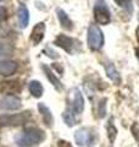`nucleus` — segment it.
<instances>
[{
	"label": "nucleus",
	"instance_id": "obj_20",
	"mask_svg": "<svg viewBox=\"0 0 139 147\" xmlns=\"http://www.w3.org/2000/svg\"><path fill=\"white\" fill-rule=\"evenodd\" d=\"M106 114V99H101L99 103V117L103 118Z\"/></svg>",
	"mask_w": 139,
	"mask_h": 147
},
{
	"label": "nucleus",
	"instance_id": "obj_3",
	"mask_svg": "<svg viewBox=\"0 0 139 147\" xmlns=\"http://www.w3.org/2000/svg\"><path fill=\"white\" fill-rule=\"evenodd\" d=\"M54 44L56 47L62 48L65 52H67L68 54H76L81 50V42L75 38L66 34H59L54 40Z\"/></svg>",
	"mask_w": 139,
	"mask_h": 147
},
{
	"label": "nucleus",
	"instance_id": "obj_25",
	"mask_svg": "<svg viewBox=\"0 0 139 147\" xmlns=\"http://www.w3.org/2000/svg\"><path fill=\"white\" fill-rule=\"evenodd\" d=\"M136 57L139 59V47H138V48H136Z\"/></svg>",
	"mask_w": 139,
	"mask_h": 147
},
{
	"label": "nucleus",
	"instance_id": "obj_5",
	"mask_svg": "<svg viewBox=\"0 0 139 147\" xmlns=\"http://www.w3.org/2000/svg\"><path fill=\"white\" fill-rule=\"evenodd\" d=\"M29 113L25 112V113H16V114H4L0 117V124L4 126H17V125H22L26 124L29 120Z\"/></svg>",
	"mask_w": 139,
	"mask_h": 147
},
{
	"label": "nucleus",
	"instance_id": "obj_14",
	"mask_svg": "<svg viewBox=\"0 0 139 147\" xmlns=\"http://www.w3.org/2000/svg\"><path fill=\"white\" fill-rule=\"evenodd\" d=\"M28 88H29L31 94L33 96V97H35V98H39V97L43 96L44 88H43V86H41V84L39 81H37V80L31 81L29 85H28Z\"/></svg>",
	"mask_w": 139,
	"mask_h": 147
},
{
	"label": "nucleus",
	"instance_id": "obj_9",
	"mask_svg": "<svg viewBox=\"0 0 139 147\" xmlns=\"http://www.w3.org/2000/svg\"><path fill=\"white\" fill-rule=\"evenodd\" d=\"M17 20L21 28H26L29 24V11L25 4H20L17 9Z\"/></svg>",
	"mask_w": 139,
	"mask_h": 147
},
{
	"label": "nucleus",
	"instance_id": "obj_8",
	"mask_svg": "<svg viewBox=\"0 0 139 147\" xmlns=\"http://www.w3.org/2000/svg\"><path fill=\"white\" fill-rule=\"evenodd\" d=\"M44 33H45V24L44 22H39L37 24L31 33V42L33 45H38L44 38Z\"/></svg>",
	"mask_w": 139,
	"mask_h": 147
},
{
	"label": "nucleus",
	"instance_id": "obj_24",
	"mask_svg": "<svg viewBox=\"0 0 139 147\" xmlns=\"http://www.w3.org/2000/svg\"><path fill=\"white\" fill-rule=\"evenodd\" d=\"M136 37H137V40H138V43H139V26L137 27V30H136Z\"/></svg>",
	"mask_w": 139,
	"mask_h": 147
},
{
	"label": "nucleus",
	"instance_id": "obj_2",
	"mask_svg": "<svg viewBox=\"0 0 139 147\" xmlns=\"http://www.w3.org/2000/svg\"><path fill=\"white\" fill-rule=\"evenodd\" d=\"M93 13H94V20L98 25L110 24L111 12L105 0H95L94 7H93Z\"/></svg>",
	"mask_w": 139,
	"mask_h": 147
},
{
	"label": "nucleus",
	"instance_id": "obj_22",
	"mask_svg": "<svg viewBox=\"0 0 139 147\" xmlns=\"http://www.w3.org/2000/svg\"><path fill=\"white\" fill-rule=\"evenodd\" d=\"M44 53H49V54H46L48 57H50L51 59H57L59 58V54L56 53V52H54V50H51L50 48H46L45 50H44Z\"/></svg>",
	"mask_w": 139,
	"mask_h": 147
},
{
	"label": "nucleus",
	"instance_id": "obj_26",
	"mask_svg": "<svg viewBox=\"0 0 139 147\" xmlns=\"http://www.w3.org/2000/svg\"><path fill=\"white\" fill-rule=\"evenodd\" d=\"M1 1H3V0H0V3H1Z\"/></svg>",
	"mask_w": 139,
	"mask_h": 147
},
{
	"label": "nucleus",
	"instance_id": "obj_1",
	"mask_svg": "<svg viewBox=\"0 0 139 147\" xmlns=\"http://www.w3.org/2000/svg\"><path fill=\"white\" fill-rule=\"evenodd\" d=\"M87 42H88V47L93 52H98L101 48L104 47V33L100 30L99 26L96 25H90L88 27V32H87Z\"/></svg>",
	"mask_w": 139,
	"mask_h": 147
},
{
	"label": "nucleus",
	"instance_id": "obj_10",
	"mask_svg": "<svg viewBox=\"0 0 139 147\" xmlns=\"http://www.w3.org/2000/svg\"><path fill=\"white\" fill-rule=\"evenodd\" d=\"M104 67H105V71H106V75H108L109 79L115 82L116 85H120L121 84V75L118 74L117 69L115 67V65L111 61H106L104 64Z\"/></svg>",
	"mask_w": 139,
	"mask_h": 147
},
{
	"label": "nucleus",
	"instance_id": "obj_11",
	"mask_svg": "<svg viewBox=\"0 0 139 147\" xmlns=\"http://www.w3.org/2000/svg\"><path fill=\"white\" fill-rule=\"evenodd\" d=\"M41 69H43V71H44V74H45V76H46V79L49 80V82L55 88H56L57 91H60V90H62V84H61V81L59 80V77L55 75V72L50 69L48 65H41Z\"/></svg>",
	"mask_w": 139,
	"mask_h": 147
},
{
	"label": "nucleus",
	"instance_id": "obj_15",
	"mask_svg": "<svg viewBox=\"0 0 139 147\" xmlns=\"http://www.w3.org/2000/svg\"><path fill=\"white\" fill-rule=\"evenodd\" d=\"M38 108H39V112H40V114H41V117H43L44 123H45L48 126H51L54 119H53V115H51V113H50L49 108L46 107V105H44L43 103H39V104H38Z\"/></svg>",
	"mask_w": 139,
	"mask_h": 147
},
{
	"label": "nucleus",
	"instance_id": "obj_23",
	"mask_svg": "<svg viewBox=\"0 0 139 147\" xmlns=\"http://www.w3.org/2000/svg\"><path fill=\"white\" fill-rule=\"evenodd\" d=\"M6 16H7V10H6V7L0 6V22H3L4 20H5Z\"/></svg>",
	"mask_w": 139,
	"mask_h": 147
},
{
	"label": "nucleus",
	"instance_id": "obj_7",
	"mask_svg": "<svg viewBox=\"0 0 139 147\" xmlns=\"http://www.w3.org/2000/svg\"><path fill=\"white\" fill-rule=\"evenodd\" d=\"M18 69V64L10 59H5V60H0V76H11L16 74Z\"/></svg>",
	"mask_w": 139,
	"mask_h": 147
},
{
	"label": "nucleus",
	"instance_id": "obj_4",
	"mask_svg": "<svg viewBox=\"0 0 139 147\" xmlns=\"http://www.w3.org/2000/svg\"><path fill=\"white\" fill-rule=\"evenodd\" d=\"M43 139H44V132L41 130H39V129H37V127H28L18 137L17 142L20 145L31 146V145L39 144Z\"/></svg>",
	"mask_w": 139,
	"mask_h": 147
},
{
	"label": "nucleus",
	"instance_id": "obj_17",
	"mask_svg": "<svg viewBox=\"0 0 139 147\" xmlns=\"http://www.w3.org/2000/svg\"><path fill=\"white\" fill-rule=\"evenodd\" d=\"M76 139L78 141V144H83L88 140V132L83 129V130H78L77 134H76Z\"/></svg>",
	"mask_w": 139,
	"mask_h": 147
},
{
	"label": "nucleus",
	"instance_id": "obj_18",
	"mask_svg": "<svg viewBox=\"0 0 139 147\" xmlns=\"http://www.w3.org/2000/svg\"><path fill=\"white\" fill-rule=\"evenodd\" d=\"M11 47L4 42H0V57L3 55H10L11 54Z\"/></svg>",
	"mask_w": 139,
	"mask_h": 147
},
{
	"label": "nucleus",
	"instance_id": "obj_6",
	"mask_svg": "<svg viewBox=\"0 0 139 147\" xmlns=\"http://www.w3.org/2000/svg\"><path fill=\"white\" fill-rule=\"evenodd\" d=\"M21 107H22L21 99L13 94L5 96V97L1 98V100H0V108L5 109V110H17Z\"/></svg>",
	"mask_w": 139,
	"mask_h": 147
},
{
	"label": "nucleus",
	"instance_id": "obj_16",
	"mask_svg": "<svg viewBox=\"0 0 139 147\" xmlns=\"http://www.w3.org/2000/svg\"><path fill=\"white\" fill-rule=\"evenodd\" d=\"M120 7H122L124 11H127L129 15L133 12V1L132 0H114Z\"/></svg>",
	"mask_w": 139,
	"mask_h": 147
},
{
	"label": "nucleus",
	"instance_id": "obj_13",
	"mask_svg": "<svg viewBox=\"0 0 139 147\" xmlns=\"http://www.w3.org/2000/svg\"><path fill=\"white\" fill-rule=\"evenodd\" d=\"M56 13H57L59 22H60V25H61L62 28L66 30V31H72L73 30V22H72V20L70 18V16L67 15V13L65 12L62 9H57Z\"/></svg>",
	"mask_w": 139,
	"mask_h": 147
},
{
	"label": "nucleus",
	"instance_id": "obj_12",
	"mask_svg": "<svg viewBox=\"0 0 139 147\" xmlns=\"http://www.w3.org/2000/svg\"><path fill=\"white\" fill-rule=\"evenodd\" d=\"M72 109L76 114H81L84 109V98L81 93L80 90H75V93H73V100H72Z\"/></svg>",
	"mask_w": 139,
	"mask_h": 147
},
{
	"label": "nucleus",
	"instance_id": "obj_19",
	"mask_svg": "<svg viewBox=\"0 0 139 147\" xmlns=\"http://www.w3.org/2000/svg\"><path fill=\"white\" fill-rule=\"evenodd\" d=\"M116 127L114 126V124H112V120H110L109 121V125H108V132H109V137H110V141L112 142L114 139L116 137Z\"/></svg>",
	"mask_w": 139,
	"mask_h": 147
},
{
	"label": "nucleus",
	"instance_id": "obj_21",
	"mask_svg": "<svg viewBox=\"0 0 139 147\" xmlns=\"http://www.w3.org/2000/svg\"><path fill=\"white\" fill-rule=\"evenodd\" d=\"M63 119H65V121H66L70 126L75 124V119H73V115H72V113H70V112H65Z\"/></svg>",
	"mask_w": 139,
	"mask_h": 147
}]
</instances>
